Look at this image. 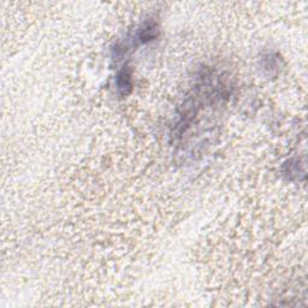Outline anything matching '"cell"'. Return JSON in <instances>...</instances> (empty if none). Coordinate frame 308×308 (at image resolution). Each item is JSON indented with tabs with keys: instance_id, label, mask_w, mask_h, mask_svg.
Here are the masks:
<instances>
[{
	"instance_id": "6da1fadb",
	"label": "cell",
	"mask_w": 308,
	"mask_h": 308,
	"mask_svg": "<svg viewBox=\"0 0 308 308\" xmlns=\"http://www.w3.org/2000/svg\"><path fill=\"white\" fill-rule=\"evenodd\" d=\"M158 34H159V28H158L157 23L147 22L140 29L139 39L141 40V43H148V41L154 40L158 37Z\"/></svg>"
},
{
	"instance_id": "7a4b0ae2",
	"label": "cell",
	"mask_w": 308,
	"mask_h": 308,
	"mask_svg": "<svg viewBox=\"0 0 308 308\" xmlns=\"http://www.w3.org/2000/svg\"><path fill=\"white\" fill-rule=\"evenodd\" d=\"M131 86H133V82H131L130 71L128 70V69H123L117 76L118 91L121 92L122 94H128V93L131 91Z\"/></svg>"
}]
</instances>
